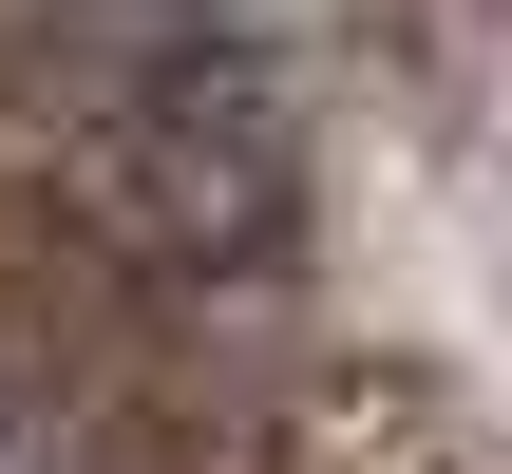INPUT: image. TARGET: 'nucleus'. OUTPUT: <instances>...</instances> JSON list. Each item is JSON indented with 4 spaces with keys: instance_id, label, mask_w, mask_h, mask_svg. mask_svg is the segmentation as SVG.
Instances as JSON below:
<instances>
[{
    "instance_id": "nucleus-1",
    "label": "nucleus",
    "mask_w": 512,
    "mask_h": 474,
    "mask_svg": "<svg viewBox=\"0 0 512 474\" xmlns=\"http://www.w3.org/2000/svg\"><path fill=\"white\" fill-rule=\"evenodd\" d=\"M57 171H76V209H95L133 266H171V285H266L285 228H304V114H285L266 38L209 19V0H95V19H76Z\"/></svg>"
}]
</instances>
